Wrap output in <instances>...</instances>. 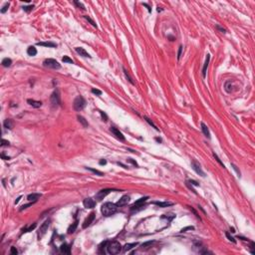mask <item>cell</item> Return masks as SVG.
Returning <instances> with one entry per match:
<instances>
[{"mask_svg": "<svg viewBox=\"0 0 255 255\" xmlns=\"http://www.w3.org/2000/svg\"><path fill=\"white\" fill-rule=\"evenodd\" d=\"M230 231L232 232V233H234V232H235V229H234L233 227H231V228H230Z\"/></svg>", "mask_w": 255, "mask_h": 255, "instance_id": "680465c9", "label": "cell"}, {"mask_svg": "<svg viewBox=\"0 0 255 255\" xmlns=\"http://www.w3.org/2000/svg\"><path fill=\"white\" fill-rule=\"evenodd\" d=\"M144 6H146V8H148V10H149V12H151V7H150V6H149V5H148V4H146V3H144Z\"/></svg>", "mask_w": 255, "mask_h": 255, "instance_id": "11a10c76", "label": "cell"}, {"mask_svg": "<svg viewBox=\"0 0 255 255\" xmlns=\"http://www.w3.org/2000/svg\"><path fill=\"white\" fill-rule=\"evenodd\" d=\"M92 93H93V94H95V95L101 96V95H102V91H100V90H97V89H92Z\"/></svg>", "mask_w": 255, "mask_h": 255, "instance_id": "bcb514c9", "label": "cell"}, {"mask_svg": "<svg viewBox=\"0 0 255 255\" xmlns=\"http://www.w3.org/2000/svg\"><path fill=\"white\" fill-rule=\"evenodd\" d=\"M33 8H34V5H29V6H23V7H22V9H23L25 12H27V13H29L30 11H32Z\"/></svg>", "mask_w": 255, "mask_h": 255, "instance_id": "d6a6232c", "label": "cell"}, {"mask_svg": "<svg viewBox=\"0 0 255 255\" xmlns=\"http://www.w3.org/2000/svg\"><path fill=\"white\" fill-rule=\"evenodd\" d=\"M10 252H11V254H12V255H17V254H18V251H17V249L15 247H11V251Z\"/></svg>", "mask_w": 255, "mask_h": 255, "instance_id": "c3c4849f", "label": "cell"}, {"mask_svg": "<svg viewBox=\"0 0 255 255\" xmlns=\"http://www.w3.org/2000/svg\"><path fill=\"white\" fill-rule=\"evenodd\" d=\"M33 201L32 202H30V203H28V204H23L22 205L21 207H20V211H22V210H24V209H26L27 207H29V206H31V205H33Z\"/></svg>", "mask_w": 255, "mask_h": 255, "instance_id": "60d3db41", "label": "cell"}, {"mask_svg": "<svg viewBox=\"0 0 255 255\" xmlns=\"http://www.w3.org/2000/svg\"><path fill=\"white\" fill-rule=\"evenodd\" d=\"M27 103L29 104L30 106H32L33 108H40L42 106V102L35 101V100H32V99H28L27 100Z\"/></svg>", "mask_w": 255, "mask_h": 255, "instance_id": "ffe728a7", "label": "cell"}, {"mask_svg": "<svg viewBox=\"0 0 255 255\" xmlns=\"http://www.w3.org/2000/svg\"><path fill=\"white\" fill-rule=\"evenodd\" d=\"M27 54L29 55V56H35V55L37 54V50H36V48L34 47V46L28 47V49H27Z\"/></svg>", "mask_w": 255, "mask_h": 255, "instance_id": "d4e9b609", "label": "cell"}, {"mask_svg": "<svg viewBox=\"0 0 255 255\" xmlns=\"http://www.w3.org/2000/svg\"><path fill=\"white\" fill-rule=\"evenodd\" d=\"M84 18H85V19H86V20H88V22H90V23H91V24H92V26H93V27H96V28H97V24H96V23H95V22H94V21H93L92 19H91V18H90V17H89L88 15H86V16H84Z\"/></svg>", "mask_w": 255, "mask_h": 255, "instance_id": "836d02e7", "label": "cell"}, {"mask_svg": "<svg viewBox=\"0 0 255 255\" xmlns=\"http://www.w3.org/2000/svg\"><path fill=\"white\" fill-rule=\"evenodd\" d=\"M44 67L50 68V69H54V70H58L61 68V65L59 64L58 61H56L55 59H46L43 62Z\"/></svg>", "mask_w": 255, "mask_h": 255, "instance_id": "277c9868", "label": "cell"}, {"mask_svg": "<svg viewBox=\"0 0 255 255\" xmlns=\"http://www.w3.org/2000/svg\"><path fill=\"white\" fill-rule=\"evenodd\" d=\"M42 196L41 193H31L27 196V199L29 200V201H33V202H36L39 198H40Z\"/></svg>", "mask_w": 255, "mask_h": 255, "instance_id": "e0dca14e", "label": "cell"}, {"mask_svg": "<svg viewBox=\"0 0 255 255\" xmlns=\"http://www.w3.org/2000/svg\"><path fill=\"white\" fill-rule=\"evenodd\" d=\"M106 163H107V161H106V160H102V161H100V165H102V166H103V165H106Z\"/></svg>", "mask_w": 255, "mask_h": 255, "instance_id": "db71d44e", "label": "cell"}, {"mask_svg": "<svg viewBox=\"0 0 255 255\" xmlns=\"http://www.w3.org/2000/svg\"><path fill=\"white\" fill-rule=\"evenodd\" d=\"M191 167H192V169H193V171H194L197 174L201 175V177H205L204 172L202 171V168H201L200 165H199V163H198L196 161H191Z\"/></svg>", "mask_w": 255, "mask_h": 255, "instance_id": "ba28073f", "label": "cell"}, {"mask_svg": "<svg viewBox=\"0 0 255 255\" xmlns=\"http://www.w3.org/2000/svg\"><path fill=\"white\" fill-rule=\"evenodd\" d=\"M77 118H78V121L83 125V127H84V128H88L89 124H88V122L86 121V119H85L84 117H82V116H78Z\"/></svg>", "mask_w": 255, "mask_h": 255, "instance_id": "4316f807", "label": "cell"}, {"mask_svg": "<svg viewBox=\"0 0 255 255\" xmlns=\"http://www.w3.org/2000/svg\"><path fill=\"white\" fill-rule=\"evenodd\" d=\"M200 125H201V130H202V133H203V135H204L206 138L210 139V133H209V130H208L207 126H206V125H205L204 123H201Z\"/></svg>", "mask_w": 255, "mask_h": 255, "instance_id": "7402d4cb", "label": "cell"}, {"mask_svg": "<svg viewBox=\"0 0 255 255\" xmlns=\"http://www.w3.org/2000/svg\"><path fill=\"white\" fill-rule=\"evenodd\" d=\"M74 3H75V5L77 7H79V8H81L82 10H85V5L83 4V3H81V2H79V1H74Z\"/></svg>", "mask_w": 255, "mask_h": 255, "instance_id": "74e56055", "label": "cell"}, {"mask_svg": "<svg viewBox=\"0 0 255 255\" xmlns=\"http://www.w3.org/2000/svg\"><path fill=\"white\" fill-rule=\"evenodd\" d=\"M213 156H214V158H215V160H216V161L219 163L220 166H221L222 167H224V165H223V162H222L221 161H220V158L218 157V156H217L216 154H215V152H213Z\"/></svg>", "mask_w": 255, "mask_h": 255, "instance_id": "e575fe53", "label": "cell"}, {"mask_svg": "<svg viewBox=\"0 0 255 255\" xmlns=\"http://www.w3.org/2000/svg\"><path fill=\"white\" fill-rule=\"evenodd\" d=\"M86 169H88V171H90V172H92L95 174H98L99 177H103V175H104V172L98 171V169H95V168H92V167H86Z\"/></svg>", "mask_w": 255, "mask_h": 255, "instance_id": "f1b7e54d", "label": "cell"}, {"mask_svg": "<svg viewBox=\"0 0 255 255\" xmlns=\"http://www.w3.org/2000/svg\"><path fill=\"white\" fill-rule=\"evenodd\" d=\"M37 45H38V46L48 47V48H55V47H57V44L53 43V42H38Z\"/></svg>", "mask_w": 255, "mask_h": 255, "instance_id": "44dd1931", "label": "cell"}, {"mask_svg": "<svg viewBox=\"0 0 255 255\" xmlns=\"http://www.w3.org/2000/svg\"><path fill=\"white\" fill-rule=\"evenodd\" d=\"M75 51H76V52H77L78 54H80V56H82V57H88V58H91V55H90V54H89L84 48H82V47H76V48H75Z\"/></svg>", "mask_w": 255, "mask_h": 255, "instance_id": "9a60e30c", "label": "cell"}, {"mask_svg": "<svg viewBox=\"0 0 255 255\" xmlns=\"http://www.w3.org/2000/svg\"><path fill=\"white\" fill-rule=\"evenodd\" d=\"M225 235H226V237H227V238H228V240L232 241L233 243H236V240H235V239L233 238V237H232V236L230 235V233H229V232H226V233H225Z\"/></svg>", "mask_w": 255, "mask_h": 255, "instance_id": "ab89813d", "label": "cell"}, {"mask_svg": "<svg viewBox=\"0 0 255 255\" xmlns=\"http://www.w3.org/2000/svg\"><path fill=\"white\" fill-rule=\"evenodd\" d=\"M100 114H101V116H102V119H103V121L107 122V121H108V116L105 114L104 112H102V111H100Z\"/></svg>", "mask_w": 255, "mask_h": 255, "instance_id": "f6af8a7d", "label": "cell"}, {"mask_svg": "<svg viewBox=\"0 0 255 255\" xmlns=\"http://www.w3.org/2000/svg\"><path fill=\"white\" fill-rule=\"evenodd\" d=\"M62 61L64 62V63H69V64H74V61L72 59H70L68 56H64L63 58H62Z\"/></svg>", "mask_w": 255, "mask_h": 255, "instance_id": "4dcf8cb0", "label": "cell"}, {"mask_svg": "<svg viewBox=\"0 0 255 255\" xmlns=\"http://www.w3.org/2000/svg\"><path fill=\"white\" fill-rule=\"evenodd\" d=\"M50 101H51V104H52L53 106H59L60 105L61 100H60V94H59L58 90H55L53 92V94L51 95Z\"/></svg>", "mask_w": 255, "mask_h": 255, "instance_id": "8992f818", "label": "cell"}, {"mask_svg": "<svg viewBox=\"0 0 255 255\" xmlns=\"http://www.w3.org/2000/svg\"><path fill=\"white\" fill-rule=\"evenodd\" d=\"M231 167H233V169H234V171L236 172V173H237V177H241V172H240V171H239V169L237 168V167L234 165V163H231Z\"/></svg>", "mask_w": 255, "mask_h": 255, "instance_id": "d590c367", "label": "cell"}, {"mask_svg": "<svg viewBox=\"0 0 255 255\" xmlns=\"http://www.w3.org/2000/svg\"><path fill=\"white\" fill-rule=\"evenodd\" d=\"M139 245V243L138 242H134V243H128V244H126L124 247H123V251L124 252H128L130 250H132V249L135 246H138Z\"/></svg>", "mask_w": 255, "mask_h": 255, "instance_id": "ac0fdd59", "label": "cell"}, {"mask_svg": "<svg viewBox=\"0 0 255 255\" xmlns=\"http://www.w3.org/2000/svg\"><path fill=\"white\" fill-rule=\"evenodd\" d=\"M1 157L3 158V160H5V161H8V160H10V157H9V156H5V155H4V154H1Z\"/></svg>", "mask_w": 255, "mask_h": 255, "instance_id": "816d5d0a", "label": "cell"}, {"mask_svg": "<svg viewBox=\"0 0 255 255\" xmlns=\"http://www.w3.org/2000/svg\"><path fill=\"white\" fill-rule=\"evenodd\" d=\"M112 191V189L110 188H106V189H102L100 190L97 194H96V199H97L98 201H101V200H103L104 198L110 193V192Z\"/></svg>", "mask_w": 255, "mask_h": 255, "instance_id": "9c48e42d", "label": "cell"}, {"mask_svg": "<svg viewBox=\"0 0 255 255\" xmlns=\"http://www.w3.org/2000/svg\"><path fill=\"white\" fill-rule=\"evenodd\" d=\"M151 203H152V204H156L157 206H160V207H162V208L173 205V203L172 202H169V201H152Z\"/></svg>", "mask_w": 255, "mask_h": 255, "instance_id": "5bb4252c", "label": "cell"}, {"mask_svg": "<svg viewBox=\"0 0 255 255\" xmlns=\"http://www.w3.org/2000/svg\"><path fill=\"white\" fill-rule=\"evenodd\" d=\"M83 204H84V207H86V208H94L95 205H96V202H95V200L93 199V198L88 197V198H86V199H84Z\"/></svg>", "mask_w": 255, "mask_h": 255, "instance_id": "7c38bea8", "label": "cell"}, {"mask_svg": "<svg viewBox=\"0 0 255 255\" xmlns=\"http://www.w3.org/2000/svg\"><path fill=\"white\" fill-rule=\"evenodd\" d=\"M21 197H22V196H19V197H18V198H17V199L15 200V204H17V203H18V202L20 201V199H21Z\"/></svg>", "mask_w": 255, "mask_h": 255, "instance_id": "6f0895ef", "label": "cell"}, {"mask_svg": "<svg viewBox=\"0 0 255 255\" xmlns=\"http://www.w3.org/2000/svg\"><path fill=\"white\" fill-rule=\"evenodd\" d=\"M35 227H36V223H34L33 225H31L29 228H27V229H24V231L23 232H30V231H32V230H34L35 229Z\"/></svg>", "mask_w": 255, "mask_h": 255, "instance_id": "b9f144b4", "label": "cell"}, {"mask_svg": "<svg viewBox=\"0 0 255 255\" xmlns=\"http://www.w3.org/2000/svg\"><path fill=\"white\" fill-rule=\"evenodd\" d=\"M156 141H160V143H161V139H158V138H156Z\"/></svg>", "mask_w": 255, "mask_h": 255, "instance_id": "94428289", "label": "cell"}, {"mask_svg": "<svg viewBox=\"0 0 255 255\" xmlns=\"http://www.w3.org/2000/svg\"><path fill=\"white\" fill-rule=\"evenodd\" d=\"M1 146H10V143L8 141H6V140H4V139H2V141H1Z\"/></svg>", "mask_w": 255, "mask_h": 255, "instance_id": "7dc6e473", "label": "cell"}, {"mask_svg": "<svg viewBox=\"0 0 255 255\" xmlns=\"http://www.w3.org/2000/svg\"><path fill=\"white\" fill-rule=\"evenodd\" d=\"M110 131L112 132V134L114 135L118 140H120V141H125V137H124V135H123L120 131H119V130H118L117 128H115V127H111Z\"/></svg>", "mask_w": 255, "mask_h": 255, "instance_id": "30bf717a", "label": "cell"}, {"mask_svg": "<svg viewBox=\"0 0 255 255\" xmlns=\"http://www.w3.org/2000/svg\"><path fill=\"white\" fill-rule=\"evenodd\" d=\"M187 182H188L189 184H191V185H194V186H198V185H199V183H198L197 181L193 180V179H189V180H187Z\"/></svg>", "mask_w": 255, "mask_h": 255, "instance_id": "7bdbcfd3", "label": "cell"}, {"mask_svg": "<svg viewBox=\"0 0 255 255\" xmlns=\"http://www.w3.org/2000/svg\"><path fill=\"white\" fill-rule=\"evenodd\" d=\"M238 239H241V240H244V241H249L247 238H244V237H241V236H238Z\"/></svg>", "mask_w": 255, "mask_h": 255, "instance_id": "9f6ffc18", "label": "cell"}, {"mask_svg": "<svg viewBox=\"0 0 255 255\" xmlns=\"http://www.w3.org/2000/svg\"><path fill=\"white\" fill-rule=\"evenodd\" d=\"M123 70H124V74H125V76H126V78L128 79V81H129L130 83H131L132 85H135V82L133 81V79L131 78V76H130V75H129V73H128V71H127L126 69H125V68H123Z\"/></svg>", "mask_w": 255, "mask_h": 255, "instance_id": "f546056e", "label": "cell"}, {"mask_svg": "<svg viewBox=\"0 0 255 255\" xmlns=\"http://www.w3.org/2000/svg\"><path fill=\"white\" fill-rule=\"evenodd\" d=\"M49 225H50V219L45 220V221L42 223V225L40 226L39 231H38V238L39 239H41L42 237L46 234V232L48 231V228H49Z\"/></svg>", "mask_w": 255, "mask_h": 255, "instance_id": "5b68a950", "label": "cell"}, {"mask_svg": "<svg viewBox=\"0 0 255 255\" xmlns=\"http://www.w3.org/2000/svg\"><path fill=\"white\" fill-rule=\"evenodd\" d=\"M161 11H162V9H161L160 7H158V8H157V12H161Z\"/></svg>", "mask_w": 255, "mask_h": 255, "instance_id": "91938a15", "label": "cell"}, {"mask_svg": "<svg viewBox=\"0 0 255 255\" xmlns=\"http://www.w3.org/2000/svg\"><path fill=\"white\" fill-rule=\"evenodd\" d=\"M216 29H217V30H219L220 32H222V33H226V31H225V29H224V28L220 27L219 25H216Z\"/></svg>", "mask_w": 255, "mask_h": 255, "instance_id": "681fc988", "label": "cell"}, {"mask_svg": "<svg viewBox=\"0 0 255 255\" xmlns=\"http://www.w3.org/2000/svg\"><path fill=\"white\" fill-rule=\"evenodd\" d=\"M155 241H148V242H145L143 243V244L141 245V250H146V249H149L150 247H151L152 245V243H154Z\"/></svg>", "mask_w": 255, "mask_h": 255, "instance_id": "484cf974", "label": "cell"}, {"mask_svg": "<svg viewBox=\"0 0 255 255\" xmlns=\"http://www.w3.org/2000/svg\"><path fill=\"white\" fill-rule=\"evenodd\" d=\"M9 5H10L9 2H6V3L3 5V7L1 8V10H0V12H1V13H5L8 10V8H9Z\"/></svg>", "mask_w": 255, "mask_h": 255, "instance_id": "1f68e13d", "label": "cell"}, {"mask_svg": "<svg viewBox=\"0 0 255 255\" xmlns=\"http://www.w3.org/2000/svg\"><path fill=\"white\" fill-rule=\"evenodd\" d=\"M77 227H78V220L76 219L75 221L72 223V225H70V227L68 228V233L69 234L74 233V232L76 231V229H77Z\"/></svg>", "mask_w": 255, "mask_h": 255, "instance_id": "603a6c76", "label": "cell"}, {"mask_svg": "<svg viewBox=\"0 0 255 255\" xmlns=\"http://www.w3.org/2000/svg\"><path fill=\"white\" fill-rule=\"evenodd\" d=\"M181 51H182V46H179V48H178V53H177V60H179V58H180Z\"/></svg>", "mask_w": 255, "mask_h": 255, "instance_id": "f907efd6", "label": "cell"}, {"mask_svg": "<svg viewBox=\"0 0 255 255\" xmlns=\"http://www.w3.org/2000/svg\"><path fill=\"white\" fill-rule=\"evenodd\" d=\"M107 250L109 254H119L122 251V245L116 240L110 241L107 244Z\"/></svg>", "mask_w": 255, "mask_h": 255, "instance_id": "7a4b0ae2", "label": "cell"}, {"mask_svg": "<svg viewBox=\"0 0 255 255\" xmlns=\"http://www.w3.org/2000/svg\"><path fill=\"white\" fill-rule=\"evenodd\" d=\"M73 107H74V110L77 112L82 111L85 107H86V101L85 99L82 97V96H78L76 97V99L74 100V103H73Z\"/></svg>", "mask_w": 255, "mask_h": 255, "instance_id": "3957f363", "label": "cell"}, {"mask_svg": "<svg viewBox=\"0 0 255 255\" xmlns=\"http://www.w3.org/2000/svg\"><path fill=\"white\" fill-rule=\"evenodd\" d=\"M209 60H210V55L207 54L206 58H205L204 65H203V68H202V77L203 78L206 77V71H207V67H208V64H209Z\"/></svg>", "mask_w": 255, "mask_h": 255, "instance_id": "2e32d148", "label": "cell"}, {"mask_svg": "<svg viewBox=\"0 0 255 255\" xmlns=\"http://www.w3.org/2000/svg\"><path fill=\"white\" fill-rule=\"evenodd\" d=\"M94 219H95V213L94 212H91L89 215H88V217L85 219V221L83 223V228H87L88 226L91 225V223H92L94 221Z\"/></svg>", "mask_w": 255, "mask_h": 255, "instance_id": "8fae6325", "label": "cell"}, {"mask_svg": "<svg viewBox=\"0 0 255 255\" xmlns=\"http://www.w3.org/2000/svg\"><path fill=\"white\" fill-rule=\"evenodd\" d=\"M60 251L64 254H70L71 253V247L67 244V243H64V244H62L61 247H60Z\"/></svg>", "mask_w": 255, "mask_h": 255, "instance_id": "d6986e66", "label": "cell"}, {"mask_svg": "<svg viewBox=\"0 0 255 255\" xmlns=\"http://www.w3.org/2000/svg\"><path fill=\"white\" fill-rule=\"evenodd\" d=\"M13 121L12 120H10V119H7V120H5L4 123H3V126L4 128H6L8 130H12L13 129Z\"/></svg>", "mask_w": 255, "mask_h": 255, "instance_id": "cb8c5ba5", "label": "cell"}, {"mask_svg": "<svg viewBox=\"0 0 255 255\" xmlns=\"http://www.w3.org/2000/svg\"><path fill=\"white\" fill-rule=\"evenodd\" d=\"M118 210V205L115 204V203L112 202H106L102 205L101 211L103 213L104 216H111V215H114Z\"/></svg>", "mask_w": 255, "mask_h": 255, "instance_id": "6da1fadb", "label": "cell"}, {"mask_svg": "<svg viewBox=\"0 0 255 255\" xmlns=\"http://www.w3.org/2000/svg\"><path fill=\"white\" fill-rule=\"evenodd\" d=\"M145 120H146V122H148V123H149V124L151 125V126L152 128H155V129L156 130V131H158V129L156 128V125H155L154 123H152V121H151V120H150V119H149V118H146V117H145Z\"/></svg>", "mask_w": 255, "mask_h": 255, "instance_id": "8d00e7d4", "label": "cell"}, {"mask_svg": "<svg viewBox=\"0 0 255 255\" xmlns=\"http://www.w3.org/2000/svg\"><path fill=\"white\" fill-rule=\"evenodd\" d=\"M174 216H175V215H172V216H171V218H169V219L172 220V218H174ZM167 217H168V215H167H167H162V216H161V218H167Z\"/></svg>", "mask_w": 255, "mask_h": 255, "instance_id": "f5cc1de1", "label": "cell"}, {"mask_svg": "<svg viewBox=\"0 0 255 255\" xmlns=\"http://www.w3.org/2000/svg\"><path fill=\"white\" fill-rule=\"evenodd\" d=\"M11 64H12V60L9 59V58H4L2 60V66H4V67H10Z\"/></svg>", "mask_w": 255, "mask_h": 255, "instance_id": "83f0119b", "label": "cell"}, {"mask_svg": "<svg viewBox=\"0 0 255 255\" xmlns=\"http://www.w3.org/2000/svg\"><path fill=\"white\" fill-rule=\"evenodd\" d=\"M188 230H194V226H187V227H184L180 230L181 233H183V232H186V231H188Z\"/></svg>", "mask_w": 255, "mask_h": 255, "instance_id": "f35d334b", "label": "cell"}, {"mask_svg": "<svg viewBox=\"0 0 255 255\" xmlns=\"http://www.w3.org/2000/svg\"><path fill=\"white\" fill-rule=\"evenodd\" d=\"M149 199V196H145V197H141V198H140L139 200H137L135 201L134 204L132 205V207H131V209L132 210H137V209H139V208H141V207H144V203L146 201Z\"/></svg>", "mask_w": 255, "mask_h": 255, "instance_id": "52a82bcc", "label": "cell"}, {"mask_svg": "<svg viewBox=\"0 0 255 255\" xmlns=\"http://www.w3.org/2000/svg\"><path fill=\"white\" fill-rule=\"evenodd\" d=\"M127 161H128V162H130V163H132V165H133V166H135V167H139V166H138V163H137V161H134L133 158H128V160H127Z\"/></svg>", "mask_w": 255, "mask_h": 255, "instance_id": "ee69618b", "label": "cell"}, {"mask_svg": "<svg viewBox=\"0 0 255 255\" xmlns=\"http://www.w3.org/2000/svg\"><path fill=\"white\" fill-rule=\"evenodd\" d=\"M130 200H131V198H130L129 195H123L121 198H120V200H119L116 204L118 206H124V205H127L128 203L130 202Z\"/></svg>", "mask_w": 255, "mask_h": 255, "instance_id": "4fadbf2b", "label": "cell"}]
</instances>
